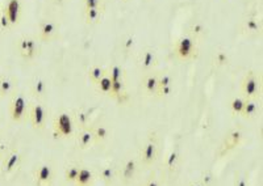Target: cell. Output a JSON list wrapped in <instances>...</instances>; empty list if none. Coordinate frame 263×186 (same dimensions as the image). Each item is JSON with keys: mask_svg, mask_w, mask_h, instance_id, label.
<instances>
[{"mask_svg": "<svg viewBox=\"0 0 263 186\" xmlns=\"http://www.w3.org/2000/svg\"><path fill=\"white\" fill-rule=\"evenodd\" d=\"M175 58L179 61H192L199 55L198 40L192 36H183L178 38L172 49Z\"/></svg>", "mask_w": 263, "mask_h": 186, "instance_id": "obj_1", "label": "cell"}, {"mask_svg": "<svg viewBox=\"0 0 263 186\" xmlns=\"http://www.w3.org/2000/svg\"><path fill=\"white\" fill-rule=\"evenodd\" d=\"M53 132L55 138L58 139H71L76 132V126L72 114L68 112H62L55 115L53 121Z\"/></svg>", "mask_w": 263, "mask_h": 186, "instance_id": "obj_2", "label": "cell"}, {"mask_svg": "<svg viewBox=\"0 0 263 186\" xmlns=\"http://www.w3.org/2000/svg\"><path fill=\"white\" fill-rule=\"evenodd\" d=\"M29 105H31V102L28 101L27 96L23 92H15L11 97L10 106H8L11 119L16 123L27 121Z\"/></svg>", "mask_w": 263, "mask_h": 186, "instance_id": "obj_3", "label": "cell"}, {"mask_svg": "<svg viewBox=\"0 0 263 186\" xmlns=\"http://www.w3.org/2000/svg\"><path fill=\"white\" fill-rule=\"evenodd\" d=\"M27 121H29V123L34 130L41 131L48 125L49 109L42 104V101L31 102L29 110H28Z\"/></svg>", "mask_w": 263, "mask_h": 186, "instance_id": "obj_4", "label": "cell"}, {"mask_svg": "<svg viewBox=\"0 0 263 186\" xmlns=\"http://www.w3.org/2000/svg\"><path fill=\"white\" fill-rule=\"evenodd\" d=\"M158 155H159V140H158L157 134L151 132L145 140L142 148H141L138 161L144 166H150L155 164Z\"/></svg>", "mask_w": 263, "mask_h": 186, "instance_id": "obj_5", "label": "cell"}, {"mask_svg": "<svg viewBox=\"0 0 263 186\" xmlns=\"http://www.w3.org/2000/svg\"><path fill=\"white\" fill-rule=\"evenodd\" d=\"M262 93V79L255 71H249L241 80V96L243 98H259Z\"/></svg>", "mask_w": 263, "mask_h": 186, "instance_id": "obj_6", "label": "cell"}, {"mask_svg": "<svg viewBox=\"0 0 263 186\" xmlns=\"http://www.w3.org/2000/svg\"><path fill=\"white\" fill-rule=\"evenodd\" d=\"M17 53L25 61H32L34 58H37L41 53V45L40 41L32 36H23L17 41Z\"/></svg>", "mask_w": 263, "mask_h": 186, "instance_id": "obj_7", "label": "cell"}, {"mask_svg": "<svg viewBox=\"0 0 263 186\" xmlns=\"http://www.w3.org/2000/svg\"><path fill=\"white\" fill-rule=\"evenodd\" d=\"M23 164V153L19 149H10L4 153L2 162H0V172L3 176H12L20 169Z\"/></svg>", "mask_w": 263, "mask_h": 186, "instance_id": "obj_8", "label": "cell"}, {"mask_svg": "<svg viewBox=\"0 0 263 186\" xmlns=\"http://www.w3.org/2000/svg\"><path fill=\"white\" fill-rule=\"evenodd\" d=\"M137 65H138V68H140L144 74L155 71V68H157L158 66L157 51L154 50L153 48L142 49V50L138 53V57H137Z\"/></svg>", "mask_w": 263, "mask_h": 186, "instance_id": "obj_9", "label": "cell"}, {"mask_svg": "<svg viewBox=\"0 0 263 186\" xmlns=\"http://www.w3.org/2000/svg\"><path fill=\"white\" fill-rule=\"evenodd\" d=\"M36 186H53L54 182V169L49 162H42L36 166L33 172Z\"/></svg>", "mask_w": 263, "mask_h": 186, "instance_id": "obj_10", "label": "cell"}, {"mask_svg": "<svg viewBox=\"0 0 263 186\" xmlns=\"http://www.w3.org/2000/svg\"><path fill=\"white\" fill-rule=\"evenodd\" d=\"M59 36V25L53 20H42L38 25L37 40L40 42H51Z\"/></svg>", "mask_w": 263, "mask_h": 186, "instance_id": "obj_11", "label": "cell"}, {"mask_svg": "<svg viewBox=\"0 0 263 186\" xmlns=\"http://www.w3.org/2000/svg\"><path fill=\"white\" fill-rule=\"evenodd\" d=\"M2 7L7 15L12 28L20 25L21 20H23V14H24V7H23L21 0H7Z\"/></svg>", "mask_w": 263, "mask_h": 186, "instance_id": "obj_12", "label": "cell"}, {"mask_svg": "<svg viewBox=\"0 0 263 186\" xmlns=\"http://www.w3.org/2000/svg\"><path fill=\"white\" fill-rule=\"evenodd\" d=\"M138 166H140V161L136 157H129V159L125 160L121 168L119 169V178L121 179V182L129 185L136 178Z\"/></svg>", "mask_w": 263, "mask_h": 186, "instance_id": "obj_13", "label": "cell"}, {"mask_svg": "<svg viewBox=\"0 0 263 186\" xmlns=\"http://www.w3.org/2000/svg\"><path fill=\"white\" fill-rule=\"evenodd\" d=\"M239 31L246 36H258L262 33V23L254 15H247L239 23Z\"/></svg>", "mask_w": 263, "mask_h": 186, "instance_id": "obj_14", "label": "cell"}, {"mask_svg": "<svg viewBox=\"0 0 263 186\" xmlns=\"http://www.w3.org/2000/svg\"><path fill=\"white\" fill-rule=\"evenodd\" d=\"M48 81L46 79L42 78V76H34L31 80V84H29V93L33 96L37 101H44L45 98L48 97Z\"/></svg>", "mask_w": 263, "mask_h": 186, "instance_id": "obj_15", "label": "cell"}, {"mask_svg": "<svg viewBox=\"0 0 263 186\" xmlns=\"http://www.w3.org/2000/svg\"><path fill=\"white\" fill-rule=\"evenodd\" d=\"M75 143L76 147L82 151L91 148L96 144L95 143V136H94V132L91 127H84V129H79L76 130L75 135Z\"/></svg>", "mask_w": 263, "mask_h": 186, "instance_id": "obj_16", "label": "cell"}, {"mask_svg": "<svg viewBox=\"0 0 263 186\" xmlns=\"http://www.w3.org/2000/svg\"><path fill=\"white\" fill-rule=\"evenodd\" d=\"M243 140V132L239 129H232L228 134H226L224 143H222V149L224 152H229L242 143Z\"/></svg>", "mask_w": 263, "mask_h": 186, "instance_id": "obj_17", "label": "cell"}, {"mask_svg": "<svg viewBox=\"0 0 263 186\" xmlns=\"http://www.w3.org/2000/svg\"><path fill=\"white\" fill-rule=\"evenodd\" d=\"M141 85H142V91L149 97H155L158 89V74L154 72H147L144 75V78L141 80Z\"/></svg>", "mask_w": 263, "mask_h": 186, "instance_id": "obj_18", "label": "cell"}, {"mask_svg": "<svg viewBox=\"0 0 263 186\" xmlns=\"http://www.w3.org/2000/svg\"><path fill=\"white\" fill-rule=\"evenodd\" d=\"M98 177H100L104 185L110 186L116 181V178H119V169L113 164H104L100 166Z\"/></svg>", "mask_w": 263, "mask_h": 186, "instance_id": "obj_19", "label": "cell"}, {"mask_svg": "<svg viewBox=\"0 0 263 186\" xmlns=\"http://www.w3.org/2000/svg\"><path fill=\"white\" fill-rule=\"evenodd\" d=\"M106 14V6L98 8H91V10H83V16H84V23L90 27L100 24L103 21V17Z\"/></svg>", "mask_w": 263, "mask_h": 186, "instance_id": "obj_20", "label": "cell"}, {"mask_svg": "<svg viewBox=\"0 0 263 186\" xmlns=\"http://www.w3.org/2000/svg\"><path fill=\"white\" fill-rule=\"evenodd\" d=\"M260 113V104L259 98H245V105L241 117L245 119L256 118Z\"/></svg>", "mask_w": 263, "mask_h": 186, "instance_id": "obj_21", "label": "cell"}, {"mask_svg": "<svg viewBox=\"0 0 263 186\" xmlns=\"http://www.w3.org/2000/svg\"><path fill=\"white\" fill-rule=\"evenodd\" d=\"M96 181V174L93 172V170L87 168V166L80 165L78 172V176H76L75 182L74 185L75 186H94L95 185Z\"/></svg>", "mask_w": 263, "mask_h": 186, "instance_id": "obj_22", "label": "cell"}, {"mask_svg": "<svg viewBox=\"0 0 263 186\" xmlns=\"http://www.w3.org/2000/svg\"><path fill=\"white\" fill-rule=\"evenodd\" d=\"M75 126L79 129H84V127H91L93 122H91V110L89 109H76L75 112L71 113Z\"/></svg>", "mask_w": 263, "mask_h": 186, "instance_id": "obj_23", "label": "cell"}, {"mask_svg": "<svg viewBox=\"0 0 263 186\" xmlns=\"http://www.w3.org/2000/svg\"><path fill=\"white\" fill-rule=\"evenodd\" d=\"M179 160H181V155H179L178 149L171 148L164 159V170L167 172V174H174L177 172L179 166Z\"/></svg>", "mask_w": 263, "mask_h": 186, "instance_id": "obj_24", "label": "cell"}, {"mask_svg": "<svg viewBox=\"0 0 263 186\" xmlns=\"http://www.w3.org/2000/svg\"><path fill=\"white\" fill-rule=\"evenodd\" d=\"M16 92V81L8 75H0V97H8Z\"/></svg>", "mask_w": 263, "mask_h": 186, "instance_id": "obj_25", "label": "cell"}, {"mask_svg": "<svg viewBox=\"0 0 263 186\" xmlns=\"http://www.w3.org/2000/svg\"><path fill=\"white\" fill-rule=\"evenodd\" d=\"M93 129L94 136H95V143L96 144H100V143H104L107 139L110 138L111 132H110V127L104 123H98V125H93L91 126Z\"/></svg>", "mask_w": 263, "mask_h": 186, "instance_id": "obj_26", "label": "cell"}, {"mask_svg": "<svg viewBox=\"0 0 263 186\" xmlns=\"http://www.w3.org/2000/svg\"><path fill=\"white\" fill-rule=\"evenodd\" d=\"M107 72H108V70H106L103 66L94 65L89 68V71H87V78H89L91 84L95 85L96 83H98V81H99L100 79L107 74Z\"/></svg>", "mask_w": 263, "mask_h": 186, "instance_id": "obj_27", "label": "cell"}, {"mask_svg": "<svg viewBox=\"0 0 263 186\" xmlns=\"http://www.w3.org/2000/svg\"><path fill=\"white\" fill-rule=\"evenodd\" d=\"M95 87H96V91L99 92V93L110 96L111 89H112V80H111L108 72H107V74L104 75L98 83H96Z\"/></svg>", "mask_w": 263, "mask_h": 186, "instance_id": "obj_28", "label": "cell"}, {"mask_svg": "<svg viewBox=\"0 0 263 186\" xmlns=\"http://www.w3.org/2000/svg\"><path fill=\"white\" fill-rule=\"evenodd\" d=\"M79 168H80V164H78V162H71V164H68V165L66 166L65 173H63V177H65L66 182L74 185L76 176H78Z\"/></svg>", "mask_w": 263, "mask_h": 186, "instance_id": "obj_29", "label": "cell"}, {"mask_svg": "<svg viewBox=\"0 0 263 186\" xmlns=\"http://www.w3.org/2000/svg\"><path fill=\"white\" fill-rule=\"evenodd\" d=\"M212 62L216 67H225L230 63V55L225 50H217L213 54Z\"/></svg>", "mask_w": 263, "mask_h": 186, "instance_id": "obj_30", "label": "cell"}, {"mask_svg": "<svg viewBox=\"0 0 263 186\" xmlns=\"http://www.w3.org/2000/svg\"><path fill=\"white\" fill-rule=\"evenodd\" d=\"M134 46H136V37L133 34H127L120 41V48L124 53H130L134 49Z\"/></svg>", "mask_w": 263, "mask_h": 186, "instance_id": "obj_31", "label": "cell"}, {"mask_svg": "<svg viewBox=\"0 0 263 186\" xmlns=\"http://www.w3.org/2000/svg\"><path fill=\"white\" fill-rule=\"evenodd\" d=\"M243 105H245V98L242 96H237V97L232 98V101L229 102V108L230 112L236 115L242 114Z\"/></svg>", "mask_w": 263, "mask_h": 186, "instance_id": "obj_32", "label": "cell"}, {"mask_svg": "<svg viewBox=\"0 0 263 186\" xmlns=\"http://www.w3.org/2000/svg\"><path fill=\"white\" fill-rule=\"evenodd\" d=\"M108 75L112 81H123L124 80V68L120 65H112L108 70Z\"/></svg>", "mask_w": 263, "mask_h": 186, "instance_id": "obj_33", "label": "cell"}, {"mask_svg": "<svg viewBox=\"0 0 263 186\" xmlns=\"http://www.w3.org/2000/svg\"><path fill=\"white\" fill-rule=\"evenodd\" d=\"M12 29H14V28L11 25L3 7H0V32H2V33H8V32H11Z\"/></svg>", "mask_w": 263, "mask_h": 186, "instance_id": "obj_34", "label": "cell"}, {"mask_svg": "<svg viewBox=\"0 0 263 186\" xmlns=\"http://www.w3.org/2000/svg\"><path fill=\"white\" fill-rule=\"evenodd\" d=\"M167 85H174V76L168 72L158 74V88L167 87Z\"/></svg>", "mask_w": 263, "mask_h": 186, "instance_id": "obj_35", "label": "cell"}, {"mask_svg": "<svg viewBox=\"0 0 263 186\" xmlns=\"http://www.w3.org/2000/svg\"><path fill=\"white\" fill-rule=\"evenodd\" d=\"M233 186H249V179H247L246 174L242 172H237L233 179Z\"/></svg>", "mask_w": 263, "mask_h": 186, "instance_id": "obj_36", "label": "cell"}, {"mask_svg": "<svg viewBox=\"0 0 263 186\" xmlns=\"http://www.w3.org/2000/svg\"><path fill=\"white\" fill-rule=\"evenodd\" d=\"M172 92H174V85H167V87H161V88L157 89V93H155V98H166L168 96L172 95Z\"/></svg>", "mask_w": 263, "mask_h": 186, "instance_id": "obj_37", "label": "cell"}, {"mask_svg": "<svg viewBox=\"0 0 263 186\" xmlns=\"http://www.w3.org/2000/svg\"><path fill=\"white\" fill-rule=\"evenodd\" d=\"M106 6L104 0H84V8L83 10H91V8H98Z\"/></svg>", "mask_w": 263, "mask_h": 186, "instance_id": "obj_38", "label": "cell"}, {"mask_svg": "<svg viewBox=\"0 0 263 186\" xmlns=\"http://www.w3.org/2000/svg\"><path fill=\"white\" fill-rule=\"evenodd\" d=\"M200 181H202V182L204 183V185L211 186V182H212V181H213V176H212V174H211V173L205 172L204 174H203V177H202V179H200Z\"/></svg>", "mask_w": 263, "mask_h": 186, "instance_id": "obj_39", "label": "cell"}, {"mask_svg": "<svg viewBox=\"0 0 263 186\" xmlns=\"http://www.w3.org/2000/svg\"><path fill=\"white\" fill-rule=\"evenodd\" d=\"M144 186H162V185H161V182L158 181V179L150 178V179H147L146 182L144 183Z\"/></svg>", "mask_w": 263, "mask_h": 186, "instance_id": "obj_40", "label": "cell"}, {"mask_svg": "<svg viewBox=\"0 0 263 186\" xmlns=\"http://www.w3.org/2000/svg\"><path fill=\"white\" fill-rule=\"evenodd\" d=\"M188 186H207V185H204L202 181H194V182H191Z\"/></svg>", "mask_w": 263, "mask_h": 186, "instance_id": "obj_41", "label": "cell"}, {"mask_svg": "<svg viewBox=\"0 0 263 186\" xmlns=\"http://www.w3.org/2000/svg\"><path fill=\"white\" fill-rule=\"evenodd\" d=\"M3 156H4V153L2 152V151H0V162H2V159H3Z\"/></svg>", "mask_w": 263, "mask_h": 186, "instance_id": "obj_42", "label": "cell"}, {"mask_svg": "<svg viewBox=\"0 0 263 186\" xmlns=\"http://www.w3.org/2000/svg\"><path fill=\"white\" fill-rule=\"evenodd\" d=\"M120 2H124V3H127V2H129V0H120Z\"/></svg>", "mask_w": 263, "mask_h": 186, "instance_id": "obj_43", "label": "cell"}, {"mask_svg": "<svg viewBox=\"0 0 263 186\" xmlns=\"http://www.w3.org/2000/svg\"><path fill=\"white\" fill-rule=\"evenodd\" d=\"M72 186H75V185H72Z\"/></svg>", "mask_w": 263, "mask_h": 186, "instance_id": "obj_44", "label": "cell"}]
</instances>
